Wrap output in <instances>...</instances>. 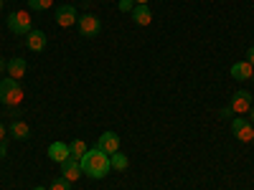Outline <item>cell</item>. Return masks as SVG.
<instances>
[{
	"label": "cell",
	"instance_id": "52a82bcc",
	"mask_svg": "<svg viewBox=\"0 0 254 190\" xmlns=\"http://www.w3.org/2000/svg\"><path fill=\"white\" fill-rule=\"evenodd\" d=\"M97 147L102 152H107V155H115V152H120V137H117V132H102L99 135V140H97Z\"/></svg>",
	"mask_w": 254,
	"mask_h": 190
},
{
	"label": "cell",
	"instance_id": "ffe728a7",
	"mask_svg": "<svg viewBox=\"0 0 254 190\" xmlns=\"http://www.w3.org/2000/svg\"><path fill=\"white\" fill-rule=\"evenodd\" d=\"M117 8H120V13H132V8H135V0H120Z\"/></svg>",
	"mask_w": 254,
	"mask_h": 190
},
{
	"label": "cell",
	"instance_id": "4fadbf2b",
	"mask_svg": "<svg viewBox=\"0 0 254 190\" xmlns=\"http://www.w3.org/2000/svg\"><path fill=\"white\" fill-rule=\"evenodd\" d=\"M231 76H234L237 81H247V79L254 76V66L249 61H237L234 66H231Z\"/></svg>",
	"mask_w": 254,
	"mask_h": 190
},
{
	"label": "cell",
	"instance_id": "7402d4cb",
	"mask_svg": "<svg viewBox=\"0 0 254 190\" xmlns=\"http://www.w3.org/2000/svg\"><path fill=\"white\" fill-rule=\"evenodd\" d=\"M247 56H249L247 61H249V63H252V66H254V46H249V51H247Z\"/></svg>",
	"mask_w": 254,
	"mask_h": 190
},
{
	"label": "cell",
	"instance_id": "44dd1931",
	"mask_svg": "<svg viewBox=\"0 0 254 190\" xmlns=\"http://www.w3.org/2000/svg\"><path fill=\"white\" fill-rule=\"evenodd\" d=\"M5 155H8V142H5V140H0V160H3Z\"/></svg>",
	"mask_w": 254,
	"mask_h": 190
},
{
	"label": "cell",
	"instance_id": "9c48e42d",
	"mask_svg": "<svg viewBox=\"0 0 254 190\" xmlns=\"http://www.w3.org/2000/svg\"><path fill=\"white\" fill-rule=\"evenodd\" d=\"M61 175L66 178L69 183H74V180H79L84 173H81V165H79V160L76 157H69L66 162H61Z\"/></svg>",
	"mask_w": 254,
	"mask_h": 190
},
{
	"label": "cell",
	"instance_id": "3957f363",
	"mask_svg": "<svg viewBox=\"0 0 254 190\" xmlns=\"http://www.w3.org/2000/svg\"><path fill=\"white\" fill-rule=\"evenodd\" d=\"M8 31L10 33H15V36H28L31 31H33V26H31V15H26L23 10H15V13H8Z\"/></svg>",
	"mask_w": 254,
	"mask_h": 190
},
{
	"label": "cell",
	"instance_id": "9a60e30c",
	"mask_svg": "<svg viewBox=\"0 0 254 190\" xmlns=\"http://www.w3.org/2000/svg\"><path fill=\"white\" fill-rule=\"evenodd\" d=\"M10 137H15V140H28L31 137V127L26 124V122H20V119H15L13 124H10Z\"/></svg>",
	"mask_w": 254,
	"mask_h": 190
},
{
	"label": "cell",
	"instance_id": "4316f807",
	"mask_svg": "<svg viewBox=\"0 0 254 190\" xmlns=\"http://www.w3.org/2000/svg\"><path fill=\"white\" fill-rule=\"evenodd\" d=\"M135 5H147V0H135Z\"/></svg>",
	"mask_w": 254,
	"mask_h": 190
},
{
	"label": "cell",
	"instance_id": "2e32d148",
	"mask_svg": "<svg viewBox=\"0 0 254 190\" xmlns=\"http://www.w3.org/2000/svg\"><path fill=\"white\" fill-rule=\"evenodd\" d=\"M110 162H112V170H127V165H130V160H127V155L125 152H115V155H110Z\"/></svg>",
	"mask_w": 254,
	"mask_h": 190
},
{
	"label": "cell",
	"instance_id": "4dcf8cb0",
	"mask_svg": "<svg viewBox=\"0 0 254 190\" xmlns=\"http://www.w3.org/2000/svg\"><path fill=\"white\" fill-rule=\"evenodd\" d=\"M252 81H254V76H252Z\"/></svg>",
	"mask_w": 254,
	"mask_h": 190
},
{
	"label": "cell",
	"instance_id": "277c9868",
	"mask_svg": "<svg viewBox=\"0 0 254 190\" xmlns=\"http://www.w3.org/2000/svg\"><path fill=\"white\" fill-rule=\"evenodd\" d=\"M76 28H79V36H84V38H94V36H99V31H102V20L97 18V15H79V20H76Z\"/></svg>",
	"mask_w": 254,
	"mask_h": 190
},
{
	"label": "cell",
	"instance_id": "d6986e66",
	"mask_svg": "<svg viewBox=\"0 0 254 190\" xmlns=\"http://www.w3.org/2000/svg\"><path fill=\"white\" fill-rule=\"evenodd\" d=\"M49 190H71V183L61 175V178H56V180L49 185Z\"/></svg>",
	"mask_w": 254,
	"mask_h": 190
},
{
	"label": "cell",
	"instance_id": "6da1fadb",
	"mask_svg": "<svg viewBox=\"0 0 254 190\" xmlns=\"http://www.w3.org/2000/svg\"><path fill=\"white\" fill-rule=\"evenodd\" d=\"M79 165H81V173H87V178H92V180L107 178V173L112 170L110 155H107V152H102L99 147H94V150H87V152H84V157H79Z\"/></svg>",
	"mask_w": 254,
	"mask_h": 190
},
{
	"label": "cell",
	"instance_id": "7a4b0ae2",
	"mask_svg": "<svg viewBox=\"0 0 254 190\" xmlns=\"http://www.w3.org/2000/svg\"><path fill=\"white\" fill-rule=\"evenodd\" d=\"M23 87H20V81L15 79H3L0 81V104H5V107H18L20 101H23Z\"/></svg>",
	"mask_w": 254,
	"mask_h": 190
},
{
	"label": "cell",
	"instance_id": "484cf974",
	"mask_svg": "<svg viewBox=\"0 0 254 190\" xmlns=\"http://www.w3.org/2000/svg\"><path fill=\"white\" fill-rule=\"evenodd\" d=\"M247 114H249V122H252V124H254V107H252V109H249V112H247Z\"/></svg>",
	"mask_w": 254,
	"mask_h": 190
},
{
	"label": "cell",
	"instance_id": "ba28073f",
	"mask_svg": "<svg viewBox=\"0 0 254 190\" xmlns=\"http://www.w3.org/2000/svg\"><path fill=\"white\" fill-rule=\"evenodd\" d=\"M76 20H79V15H76V8H74V5H59V8H56V23H59L61 28L74 26Z\"/></svg>",
	"mask_w": 254,
	"mask_h": 190
},
{
	"label": "cell",
	"instance_id": "cb8c5ba5",
	"mask_svg": "<svg viewBox=\"0 0 254 190\" xmlns=\"http://www.w3.org/2000/svg\"><path fill=\"white\" fill-rule=\"evenodd\" d=\"M231 114H234V112H231V109H229V107H226V109H221V117H224V119H229V117H231Z\"/></svg>",
	"mask_w": 254,
	"mask_h": 190
},
{
	"label": "cell",
	"instance_id": "7c38bea8",
	"mask_svg": "<svg viewBox=\"0 0 254 190\" xmlns=\"http://www.w3.org/2000/svg\"><path fill=\"white\" fill-rule=\"evenodd\" d=\"M26 69H28V63H26V58H20V56H15V58L8 61V76L15 79V81H20V79L26 76Z\"/></svg>",
	"mask_w": 254,
	"mask_h": 190
},
{
	"label": "cell",
	"instance_id": "603a6c76",
	"mask_svg": "<svg viewBox=\"0 0 254 190\" xmlns=\"http://www.w3.org/2000/svg\"><path fill=\"white\" fill-rule=\"evenodd\" d=\"M5 69H8V61H5V58H0V76H3Z\"/></svg>",
	"mask_w": 254,
	"mask_h": 190
},
{
	"label": "cell",
	"instance_id": "e0dca14e",
	"mask_svg": "<svg viewBox=\"0 0 254 190\" xmlns=\"http://www.w3.org/2000/svg\"><path fill=\"white\" fill-rule=\"evenodd\" d=\"M69 152H71V157H84V152H87V144H84L81 140H71L69 142Z\"/></svg>",
	"mask_w": 254,
	"mask_h": 190
},
{
	"label": "cell",
	"instance_id": "f546056e",
	"mask_svg": "<svg viewBox=\"0 0 254 190\" xmlns=\"http://www.w3.org/2000/svg\"><path fill=\"white\" fill-rule=\"evenodd\" d=\"M3 3H8V0H3Z\"/></svg>",
	"mask_w": 254,
	"mask_h": 190
},
{
	"label": "cell",
	"instance_id": "30bf717a",
	"mask_svg": "<svg viewBox=\"0 0 254 190\" xmlns=\"http://www.w3.org/2000/svg\"><path fill=\"white\" fill-rule=\"evenodd\" d=\"M49 157L54 160V162H66L69 157H71V152H69V144L66 142H51L49 144Z\"/></svg>",
	"mask_w": 254,
	"mask_h": 190
},
{
	"label": "cell",
	"instance_id": "ac0fdd59",
	"mask_svg": "<svg viewBox=\"0 0 254 190\" xmlns=\"http://www.w3.org/2000/svg\"><path fill=\"white\" fill-rule=\"evenodd\" d=\"M51 5H54V0H28V8L31 10H38V13L41 10H49Z\"/></svg>",
	"mask_w": 254,
	"mask_h": 190
},
{
	"label": "cell",
	"instance_id": "83f0119b",
	"mask_svg": "<svg viewBox=\"0 0 254 190\" xmlns=\"http://www.w3.org/2000/svg\"><path fill=\"white\" fill-rule=\"evenodd\" d=\"M33 190H49V188H44V185H38V188H33Z\"/></svg>",
	"mask_w": 254,
	"mask_h": 190
},
{
	"label": "cell",
	"instance_id": "8fae6325",
	"mask_svg": "<svg viewBox=\"0 0 254 190\" xmlns=\"http://www.w3.org/2000/svg\"><path fill=\"white\" fill-rule=\"evenodd\" d=\"M26 46L31 48V51H44L46 48V33L44 31H38V28H33L28 36H26Z\"/></svg>",
	"mask_w": 254,
	"mask_h": 190
},
{
	"label": "cell",
	"instance_id": "5b68a950",
	"mask_svg": "<svg viewBox=\"0 0 254 190\" xmlns=\"http://www.w3.org/2000/svg\"><path fill=\"white\" fill-rule=\"evenodd\" d=\"M231 132H234V137L239 142H249V140H254V124L244 117H237V119H231Z\"/></svg>",
	"mask_w": 254,
	"mask_h": 190
},
{
	"label": "cell",
	"instance_id": "f1b7e54d",
	"mask_svg": "<svg viewBox=\"0 0 254 190\" xmlns=\"http://www.w3.org/2000/svg\"><path fill=\"white\" fill-rule=\"evenodd\" d=\"M0 13H3V0H0Z\"/></svg>",
	"mask_w": 254,
	"mask_h": 190
},
{
	"label": "cell",
	"instance_id": "d4e9b609",
	"mask_svg": "<svg viewBox=\"0 0 254 190\" xmlns=\"http://www.w3.org/2000/svg\"><path fill=\"white\" fill-rule=\"evenodd\" d=\"M0 140H5V124H0Z\"/></svg>",
	"mask_w": 254,
	"mask_h": 190
},
{
	"label": "cell",
	"instance_id": "8992f818",
	"mask_svg": "<svg viewBox=\"0 0 254 190\" xmlns=\"http://www.w3.org/2000/svg\"><path fill=\"white\" fill-rule=\"evenodd\" d=\"M229 109L234 112V114H247V112L252 109V94H249V92H244V89H239L234 96H231Z\"/></svg>",
	"mask_w": 254,
	"mask_h": 190
},
{
	"label": "cell",
	"instance_id": "5bb4252c",
	"mask_svg": "<svg viewBox=\"0 0 254 190\" xmlns=\"http://www.w3.org/2000/svg\"><path fill=\"white\" fill-rule=\"evenodd\" d=\"M130 18L135 20L137 26H150L153 13H150V8H147V5H135V8H132V13H130Z\"/></svg>",
	"mask_w": 254,
	"mask_h": 190
}]
</instances>
